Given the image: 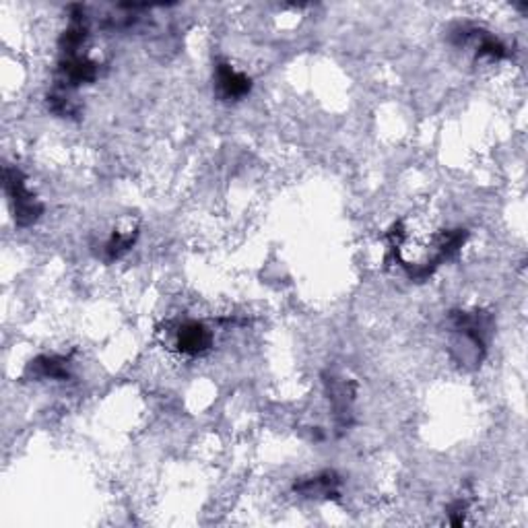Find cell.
I'll use <instances>...</instances> for the list:
<instances>
[{
    "instance_id": "4",
    "label": "cell",
    "mask_w": 528,
    "mask_h": 528,
    "mask_svg": "<svg viewBox=\"0 0 528 528\" xmlns=\"http://www.w3.org/2000/svg\"><path fill=\"white\" fill-rule=\"evenodd\" d=\"M215 81H217L219 95H221L223 100H228V102L241 100V97H246L248 93H250V89H252L250 77H248V74H244V73L236 71L228 63H219L217 64Z\"/></svg>"
},
{
    "instance_id": "6",
    "label": "cell",
    "mask_w": 528,
    "mask_h": 528,
    "mask_svg": "<svg viewBox=\"0 0 528 528\" xmlns=\"http://www.w3.org/2000/svg\"><path fill=\"white\" fill-rule=\"evenodd\" d=\"M29 372L34 374V378L44 380H66L69 378V359L64 357H37L29 366Z\"/></svg>"
},
{
    "instance_id": "5",
    "label": "cell",
    "mask_w": 528,
    "mask_h": 528,
    "mask_svg": "<svg viewBox=\"0 0 528 528\" xmlns=\"http://www.w3.org/2000/svg\"><path fill=\"white\" fill-rule=\"evenodd\" d=\"M338 487H341V479L337 477L333 471H324L320 474H314L310 479H304L296 483V492L304 497H338Z\"/></svg>"
},
{
    "instance_id": "3",
    "label": "cell",
    "mask_w": 528,
    "mask_h": 528,
    "mask_svg": "<svg viewBox=\"0 0 528 528\" xmlns=\"http://www.w3.org/2000/svg\"><path fill=\"white\" fill-rule=\"evenodd\" d=\"M5 188L6 194H9V202L15 213V223H17L19 228H29V225L35 223L44 209L40 202L34 199V194L29 192L24 173L17 168H6Z\"/></svg>"
},
{
    "instance_id": "7",
    "label": "cell",
    "mask_w": 528,
    "mask_h": 528,
    "mask_svg": "<svg viewBox=\"0 0 528 528\" xmlns=\"http://www.w3.org/2000/svg\"><path fill=\"white\" fill-rule=\"evenodd\" d=\"M134 240H137V231H134V230L112 233V238L105 241V246H103L105 260H118L120 256L131 250L132 244H134Z\"/></svg>"
},
{
    "instance_id": "2",
    "label": "cell",
    "mask_w": 528,
    "mask_h": 528,
    "mask_svg": "<svg viewBox=\"0 0 528 528\" xmlns=\"http://www.w3.org/2000/svg\"><path fill=\"white\" fill-rule=\"evenodd\" d=\"M170 349L182 357H199L213 347V330L199 320H178L168 324L165 330Z\"/></svg>"
},
{
    "instance_id": "1",
    "label": "cell",
    "mask_w": 528,
    "mask_h": 528,
    "mask_svg": "<svg viewBox=\"0 0 528 528\" xmlns=\"http://www.w3.org/2000/svg\"><path fill=\"white\" fill-rule=\"evenodd\" d=\"M464 236L466 233L460 230H419L409 221L395 225L390 233L395 259L411 279L432 275L440 264L450 260L460 250Z\"/></svg>"
}]
</instances>
